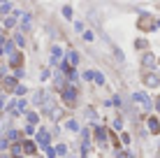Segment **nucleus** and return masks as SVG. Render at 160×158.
<instances>
[{"mask_svg":"<svg viewBox=\"0 0 160 158\" xmlns=\"http://www.w3.org/2000/svg\"><path fill=\"white\" fill-rule=\"evenodd\" d=\"M142 63H144V68H153V65H156V58H153L151 54H146V56H144V61H142Z\"/></svg>","mask_w":160,"mask_h":158,"instance_id":"obj_10","label":"nucleus"},{"mask_svg":"<svg viewBox=\"0 0 160 158\" xmlns=\"http://www.w3.org/2000/svg\"><path fill=\"white\" fill-rule=\"evenodd\" d=\"M63 56V51H60V47H53L51 49V63H58V58Z\"/></svg>","mask_w":160,"mask_h":158,"instance_id":"obj_9","label":"nucleus"},{"mask_svg":"<svg viewBox=\"0 0 160 158\" xmlns=\"http://www.w3.org/2000/svg\"><path fill=\"white\" fill-rule=\"evenodd\" d=\"M144 84H146V86H151V89H156V86L160 84L158 74H146V77H144Z\"/></svg>","mask_w":160,"mask_h":158,"instance_id":"obj_4","label":"nucleus"},{"mask_svg":"<svg viewBox=\"0 0 160 158\" xmlns=\"http://www.w3.org/2000/svg\"><path fill=\"white\" fill-rule=\"evenodd\" d=\"M35 146H37L35 142H28V140H26V142H23V151L30 156V154H35Z\"/></svg>","mask_w":160,"mask_h":158,"instance_id":"obj_8","label":"nucleus"},{"mask_svg":"<svg viewBox=\"0 0 160 158\" xmlns=\"http://www.w3.org/2000/svg\"><path fill=\"white\" fill-rule=\"evenodd\" d=\"M7 140L16 142V140H19V130H9V133H7Z\"/></svg>","mask_w":160,"mask_h":158,"instance_id":"obj_18","label":"nucleus"},{"mask_svg":"<svg viewBox=\"0 0 160 158\" xmlns=\"http://www.w3.org/2000/svg\"><path fill=\"white\" fill-rule=\"evenodd\" d=\"M148 130H151L153 135H158V133H160V123L156 121V119H148Z\"/></svg>","mask_w":160,"mask_h":158,"instance_id":"obj_5","label":"nucleus"},{"mask_svg":"<svg viewBox=\"0 0 160 158\" xmlns=\"http://www.w3.org/2000/svg\"><path fill=\"white\" fill-rule=\"evenodd\" d=\"M14 93H16V95H23V93H26V86H16Z\"/></svg>","mask_w":160,"mask_h":158,"instance_id":"obj_28","label":"nucleus"},{"mask_svg":"<svg viewBox=\"0 0 160 158\" xmlns=\"http://www.w3.org/2000/svg\"><path fill=\"white\" fill-rule=\"evenodd\" d=\"M35 133V126H32V123H28V126H26V135H32Z\"/></svg>","mask_w":160,"mask_h":158,"instance_id":"obj_26","label":"nucleus"},{"mask_svg":"<svg viewBox=\"0 0 160 158\" xmlns=\"http://www.w3.org/2000/svg\"><path fill=\"white\" fill-rule=\"evenodd\" d=\"M5 86H7L9 91H16V86H19V84H16L14 77H9V79H5Z\"/></svg>","mask_w":160,"mask_h":158,"instance_id":"obj_12","label":"nucleus"},{"mask_svg":"<svg viewBox=\"0 0 160 158\" xmlns=\"http://www.w3.org/2000/svg\"><path fill=\"white\" fill-rule=\"evenodd\" d=\"M16 110H19V112H26V100H19V105H16Z\"/></svg>","mask_w":160,"mask_h":158,"instance_id":"obj_25","label":"nucleus"},{"mask_svg":"<svg viewBox=\"0 0 160 158\" xmlns=\"http://www.w3.org/2000/svg\"><path fill=\"white\" fill-rule=\"evenodd\" d=\"M9 12H12V5H9V3H2V5H0V14H9Z\"/></svg>","mask_w":160,"mask_h":158,"instance_id":"obj_16","label":"nucleus"},{"mask_svg":"<svg viewBox=\"0 0 160 158\" xmlns=\"http://www.w3.org/2000/svg\"><path fill=\"white\" fill-rule=\"evenodd\" d=\"M21 149H23V144H14V146H12V154H14V156H19V154H21Z\"/></svg>","mask_w":160,"mask_h":158,"instance_id":"obj_22","label":"nucleus"},{"mask_svg":"<svg viewBox=\"0 0 160 158\" xmlns=\"http://www.w3.org/2000/svg\"><path fill=\"white\" fill-rule=\"evenodd\" d=\"M95 137H98V142H100V144L107 142V133H104V128H98L95 130Z\"/></svg>","mask_w":160,"mask_h":158,"instance_id":"obj_7","label":"nucleus"},{"mask_svg":"<svg viewBox=\"0 0 160 158\" xmlns=\"http://www.w3.org/2000/svg\"><path fill=\"white\" fill-rule=\"evenodd\" d=\"M56 151H58V156H65V154H68V146H65V144H58Z\"/></svg>","mask_w":160,"mask_h":158,"instance_id":"obj_19","label":"nucleus"},{"mask_svg":"<svg viewBox=\"0 0 160 158\" xmlns=\"http://www.w3.org/2000/svg\"><path fill=\"white\" fill-rule=\"evenodd\" d=\"M0 3H7V0H0Z\"/></svg>","mask_w":160,"mask_h":158,"instance_id":"obj_35","label":"nucleus"},{"mask_svg":"<svg viewBox=\"0 0 160 158\" xmlns=\"http://www.w3.org/2000/svg\"><path fill=\"white\" fill-rule=\"evenodd\" d=\"M44 154H47V158H56V156H58V151H56V149H51V146H44Z\"/></svg>","mask_w":160,"mask_h":158,"instance_id":"obj_14","label":"nucleus"},{"mask_svg":"<svg viewBox=\"0 0 160 158\" xmlns=\"http://www.w3.org/2000/svg\"><path fill=\"white\" fill-rule=\"evenodd\" d=\"M65 126H68L70 130H77V128H79V126H77V121H68V123H65Z\"/></svg>","mask_w":160,"mask_h":158,"instance_id":"obj_27","label":"nucleus"},{"mask_svg":"<svg viewBox=\"0 0 160 158\" xmlns=\"http://www.w3.org/2000/svg\"><path fill=\"white\" fill-rule=\"evenodd\" d=\"M16 23V21H14V16H9V19L7 21H5V26H7V28H12V26Z\"/></svg>","mask_w":160,"mask_h":158,"instance_id":"obj_29","label":"nucleus"},{"mask_svg":"<svg viewBox=\"0 0 160 158\" xmlns=\"http://www.w3.org/2000/svg\"><path fill=\"white\" fill-rule=\"evenodd\" d=\"M93 81H95V84H104V74L95 72V77H93Z\"/></svg>","mask_w":160,"mask_h":158,"instance_id":"obj_20","label":"nucleus"},{"mask_svg":"<svg viewBox=\"0 0 160 158\" xmlns=\"http://www.w3.org/2000/svg\"><path fill=\"white\" fill-rule=\"evenodd\" d=\"M30 14H21V28H23V30H28L30 28Z\"/></svg>","mask_w":160,"mask_h":158,"instance_id":"obj_6","label":"nucleus"},{"mask_svg":"<svg viewBox=\"0 0 160 158\" xmlns=\"http://www.w3.org/2000/svg\"><path fill=\"white\" fill-rule=\"evenodd\" d=\"M9 63H12V65H19V63H21V56H19L16 51H12V54H9Z\"/></svg>","mask_w":160,"mask_h":158,"instance_id":"obj_13","label":"nucleus"},{"mask_svg":"<svg viewBox=\"0 0 160 158\" xmlns=\"http://www.w3.org/2000/svg\"><path fill=\"white\" fill-rule=\"evenodd\" d=\"M2 105H5V102H2V98H0V110H2Z\"/></svg>","mask_w":160,"mask_h":158,"instance_id":"obj_32","label":"nucleus"},{"mask_svg":"<svg viewBox=\"0 0 160 158\" xmlns=\"http://www.w3.org/2000/svg\"><path fill=\"white\" fill-rule=\"evenodd\" d=\"M49 140H51V135H49V130H47V128H40V130H37V144L49 146Z\"/></svg>","mask_w":160,"mask_h":158,"instance_id":"obj_3","label":"nucleus"},{"mask_svg":"<svg viewBox=\"0 0 160 158\" xmlns=\"http://www.w3.org/2000/svg\"><path fill=\"white\" fill-rule=\"evenodd\" d=\"M14 42H16L19 47H23V44H26V42H23V35H16V37H14Z\"/></svg>","mask_w":160,"mask_h":158,"instance_id":"obj_23","label":"nucleus"},{"mask_svg":"<svg viewBox=\"0 0 160 158\" xmlns=\"http://www.w3.org/2000/svg\"><path fill=\"white\" fill-rule=\"evenodd\" d=\"M68 61L72 63V65H79V54H77V51H70V54H68Z\"/></svg>","mask_w":160,"mask_h":158,"instance_id":"obj_11","label":"nucleus"},{"mask_svg":"<svg viewBox=\"0 0 160 158\" xmlns=\"http://www.w3.org/2000/svg\"><path fill=\"white\" fill-rule=\"evenodd\" d=\"M158 112H160V98H158Z\"/></svg>","mask_w":160,"mask_h":158,"instance_id":"obj_34","label":"nucleus"},{"mask_svg":"<svg viewBox=\"0 0 160 158\" xmlns=\"http://www.w3.org/2000/svg\"><path fill=\"white\" fill-rule=\"evenodd\" d=\"M132 100H135V105H137V107H142L144 112H148V110L153 107L151 98H148L146 93H139V91H137V93H132Z\"/></svg>","mask_w":160,"mask_h":158,"instance_id":"obj_1","label":"nucleus"},{"mask_svg":"<svg viewBox=\"0 0 160 158\" xmlns=\"http://www.w3.org/2000/svg\"><path fill=\"white\" fill-rule=\"evenodd\" d=\"M63 98L70 102V105H74V100H77V89L72 84H68V86H63Z\"/></svg>","mask_w":160,"mask_h":158,"instance_id":"obj_2","label":"nucleus"},{"mask_svg":"<svg viewBox=\"0 0 160 158\" xmlns=\"http://www.w3.org/2000/svg\"><path fill=\"white\" fill-rule=\"evenodd\" d=\"M118 158H128V156H125V154H121V156H118Z\"/></svg>","mask_w":160,"mask_h":158,"instance_id":"obj_33","label":"nucleus"},{"mask_svg":"<svg viewBox=\"0 0 160 158\" xmlns=\"http://www.w3.org/2000/svg\"><path fill=\"white\" fill-rule=\"evenodd\" d=\"M93 77H95V72H93V70H86V72H84V79H93Z\"/></svg>","mask_w":160,"mask_h":158,"instance_id":"obj_24","label":"nucleus"},{"mask_svg":"<svg viewBox=\"0 0 160 158\" xmlns=\"http://www.w3.org/2000/svg\"><path fill=\"white\" fill-rule=\"evenodd\" d=\"M63 16L65 19H72V7H63Z\"/></svg>","mask_w":160,"mask_h":158,"instance_id":"obj_21","label":"nucleus"},{"mask_svg":"<svg viewBox=\"0 0 160 158\" xmlns=\"http://www.w3.org/2000/svg\"><path fill=\"white\" fill-rule=\"evenodd\" d=\"M84 40H88V42L93 40V33H91V30H86V33H84Z\"/></svg>","mask_w":160,"mask_h":158,"instance_id":"obj_31","label":"nucleus"},{"mask_svg":"<svg viewBox=\"0 0 160 158\" xmlns=\"http://www.w3.org/2000/svg\"><path fill=\"white\" fill-rule=\"evenodd\" d=\"M114 128L121 130V128H123V121H121V119H116V121H114Z\"/></svg>","mask_w":160,"mask_h":158,"instance_id":"obj_30","label":"nucleus"},{"mask_svg":"<svg viewBox=\"0 0 160 158\" xmlns=\"http://www.w3.org/2000/svg\"><path fill=\"white\" fill-rule=\"evenodd\" d=\"M32 102H35V105H44V93H35Z\"/></svg>","mask_w":160,"mask_h":158,"instance_id":"obj_17","label":"nucleus"},{"mask_svg":"<svg viewBox=\"0 0 160 158\" xmlns=\"http://www.w3.org/2000/svg\"><path fill=\"white\" fill-rule=\"evenodd\" d=\"M37 121H40V116H37L35 112H28V123H32V126H37Z\"/></svg>","mask_w":160,"mask_h":158,"instance_id":"obj_15","label":"nucleus"}]
</instances>
